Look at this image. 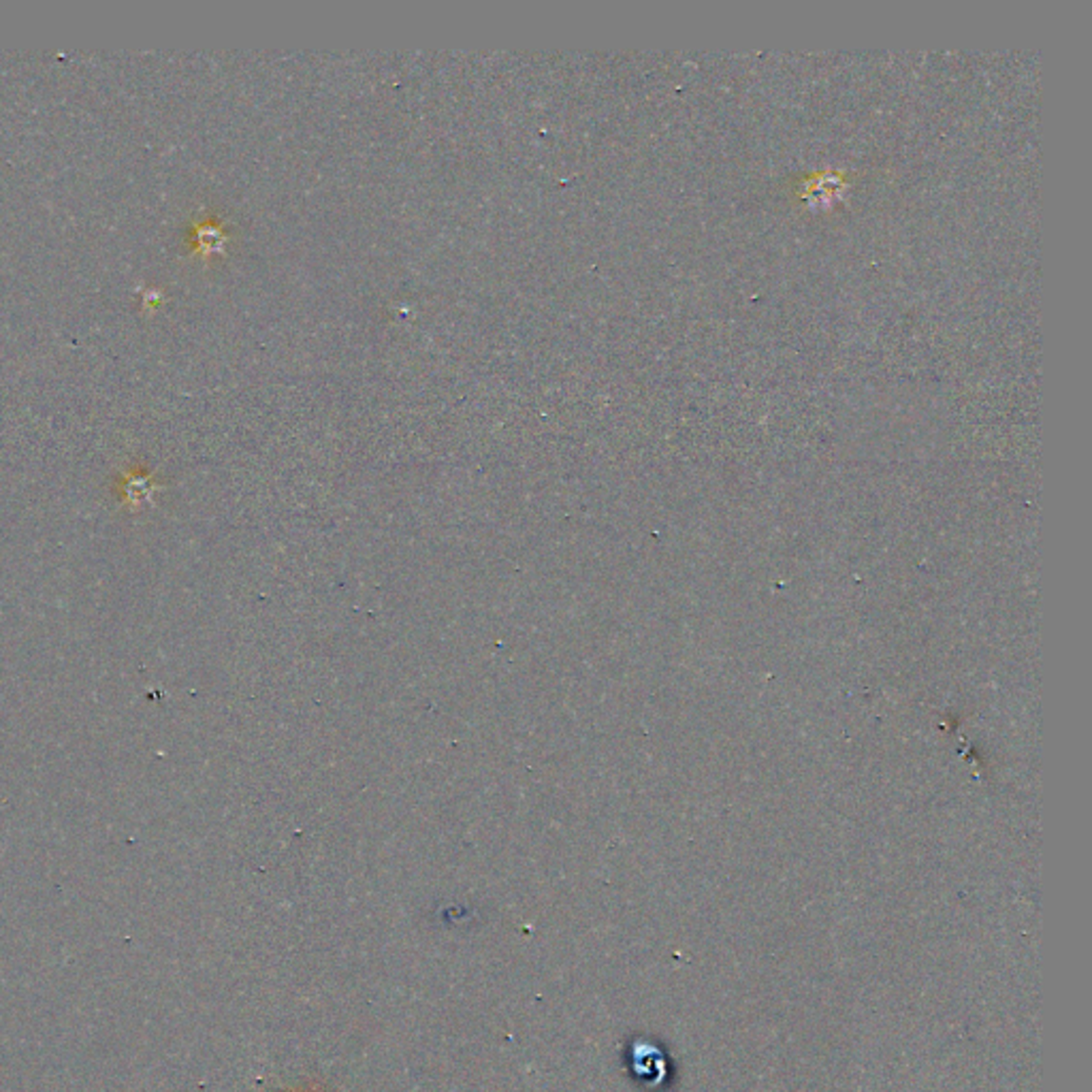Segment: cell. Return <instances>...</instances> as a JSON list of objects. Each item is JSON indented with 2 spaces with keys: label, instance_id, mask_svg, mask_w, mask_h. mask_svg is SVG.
Instances as JSON below:
<instances>
[{
  "label": "cell",
  "instance_id": "cell-1",
  "mask_svg": "<svg viewBox=\"0 0 1092 1092\" xmlns=\"http://www.w3.org/2000/svg\"><path fill=\"white\" fill-rule=\"evenodd\" d=\"M222 242H225V235H222V230H220L218 227L206 225V227L199 228L197 244H199V248H201V250L206 252V254L218 250V246H220Z\"/></svg>",
  "mask_w": 1092,
  "mask_h": 1092
}]
</instances>
